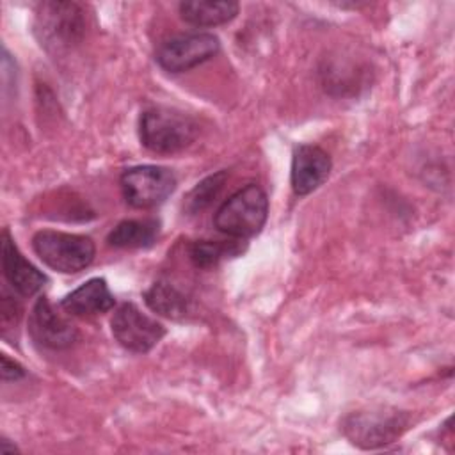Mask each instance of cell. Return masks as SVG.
<instances>
[{
	"label": "cell",
	"instance_id": "6da1fadb",
	"mask_svg": "<svg viewBox=\"0 0 455 455\" xmlns=\"http://www.w3.org/2000/svg\"><path fill=\"white\" fill-rule=\"evenodd\" d=\"M199 133L197 121L176 108L151 107L140 114L139 137L153 153L169 155L188 148Z\"/></svg>",
	"mask_w": 455,
	"mask_h": 455
},
{
	"label": "cell",
	"instance_id": "52a82bcc",
	"mask_svg": "<svg viewBox=\"0 0 455 455\" xmlns=\"http://www.w3.org/2000/svg\"><path fill=\"white\" fill-rule=\"evenodd\" d=\"M124 201L132 208L146 210L162 204L176 188V176L162 165H135L119 178Z\"/></svg>",
	"mask_w": 455,
	"mask_h": 455
},
{
	"label": "cell",
	"instance_id": "2e32d148",
	"mask_svg": "<svg viewBox=\"0 0 455 455\" xmlns=\"http://www.w3.org/2000/svg\"><path fill=\"white\" fill-rule=\"evenodd\" d=\"M243 240H197L188 249V258L197 268H212L217 267L222 259L236 256L243 252Z\"/></svg>",
	"mask_w": 455,
	"mask_h": 455
},
{
	"label": "cell",
	"instance_id": "8992f818",
	"mask_svg": "<svg viewBox=\"0 0 455 455\" xmlns=\"http://www.w3.org/2000/svg\"><path fill=\"white\" fill-rule=\"evenodd\" d=\"M219 50L220 43L217 36L210 32H187L164 39L155 52V59L162 69L183 73L210 60Z\"/></svg>",
	"mask_w": 455,
	"mask_h": 455
},
{
	"label": "cell",
	"instance_id": "ba28073f",
	"mask_svg": "<svg viewBox=\"0 0 455 455\" xmlns=\"http://www.w3.org/2000/svg\"><path fill=\"white\" fill-rule=\"evenodd\" d=\"M110 327L116 341L135 354L149 352L165 336V327L132 302H123L116 307Z\"/></svg>",
	"mask_w": 455,
	"mask_h": 455
},
{
	"label": "cell",
	"instance_id": "5bb4252c",
	"mask_svg": "<svg viewBox=\"0 0 455 455\" xmlns=\"http://www.w3.org/2000/svg\"><path fill=\"white\" fill-rule=\"evenodd\" d=\"M160 224L155 219H128L119 222L107 236V243L116 249H146L158 238Z\"/></svg>",
	"mask_w": 455,
	"mask_h": 455
},
{
	"label": "cell",
	"instance_id": "7c38bea8",
	"mask_svg": "<svg viewBox=\"0 0 455 455\" xmlns=\"http://www.w3.org/2000/svg\"><path fill=\"white\" fill-rule=\"evenodd\" d=\"M114 304L116 299L108 290L107 281L101 277H92L68 293L62 299L60 307L75 316H94L107 313L114 307Z\"/></svg>",
	"mask_w": 455,
	"mask_h": 455
},
{
	"label": "cell",
	"instance_id": "7a4b0ae2",
	"mask_svg": "<svg viewBox=\"0 0 455 455\" xmlns=\"http://www.w3.org/2000/svg\"><path fill=\"white\" fill-rule=\"evenodd\" d=\"M268 217L265 190L251 183L229 196L215 213V228L231 238H251L258 235Z\"/></svg>",
	"mask_w": 455,
	"mask_h": 455
},
{
	"label": "cell",
	"instance_id": "d6986e66",
	"mask_svg": "<svg viewBox=\"0 0 455 455\" xmlns=\"http://www.w3.org/2000/svg\"><path fill=\"white\" fill-rule=\"evenodd\" d=\"M0 361H2V380L4 382L20 380L25 377V368L18 361L9 359L5 354H2Z\"/></svg>",
	"mask_w": 455,
	"mask_h": 455
},
{
	"label": "cell",
	"instance_id": "4fadbf2b",
	"mask_svg": "<svg viewBox=\"0 0 455 455\" xmlns=\"http://www.w3.org/2000/svg\"><path fill=\"white\" fill-rule=\"evenodd\" d=\"M238 2L233 0H187L180 4L181 20L194 27H217L238 14Z\"/></svg>",
	"mask_w": 455,
	"mask_h": 455
},
{
	"label": "cell",
	"instance_id": "277c9868",
	"mask_svg": "<svg viewBox=\"0 0 455 455\" xmlns=\"http://www.w3.org/2000/svg\"><path fill=\"white\" fill-rule=\"evenodd\" d=\"M411 416L398 409L350 412L341 421L345 437L363 450H375L395 443L409 428Z\"/></svg>",
	"mask_w": 455,
	"mask_h": 455
},
{
	"label": "cell",
	"instance_id": "9a60e30c",
	"mask_svg": "<svg viewBox=\"0 0 455 455\" xmlns=\"http://www.w3.org/2000/svg\"><path fill=\"white\" fill-rule=\"evenodd\" d=\"M144 300L160 316L180 320L190 309V299L169 281H156L144 291Z\"/></svg>",
	"mask_w": 455,
	"mask_h": 455
},
{
	"label": "cell",
	"instance_id": "ac0fdd59",
	"mask_svg": "<svg viewBox=\"0 0 455 455\" xmlns=\"http://www.w3.org/2000/svg\"><path fill=\"white\" fill-rule=\"evenodd\" d=\"M20 313H21V307L16 300H12V297L2 293V299H0V320H2V325L4 329H9V325H16L18 323V318H20Z\"/></svg>",
	"mask_w": 455,
	"mask_h": 455
},
{
	"label": "cell",
	"instance_id": "30bf717a",
	"mask_svg": "<svg viewBox=\"0 0 455 455\" xmlns=\"http://www.w3.org/2000/svg\"><path fill=\"white\" fill-rule=\"evenodd\" d=\"M332 169L331 156L320 146L300 144L293 149L290 181L297 196H307L325 183Z\"/></svg>",
	"mask_w": 455,
	"mask_h": 455
},
{
	"label": "cell",
	"instance_id": "e0dca14e",
	"mask_svg": "<svg viewBox=\"0 0 455 455\" xmlns=\"http://www.w3.org/2000/svg\"><path fill=\"white\" fill-rule=\"evenodd\" d=\"M228 180V171H219L208 178H204L203 181H199L185 197L183 208L188 213H197L201 210H204L206 206L212 204V201L219 196V192L222 190L224 183Z\"/></svg>",
	"mask_w": 455,
	"mask_h": 455
},
{
	"label": "cell",
	"instance_id": "5b68a950",
	"mask_svg": "<svg viewBox=\"0 0 455 455\" xmlns=\"http://www.w3.org/2000/svg\"><path fill=\"white\" fill-rule=\"evenodd\" d=\"M34 252L39 259L62 274H75L87 268L96 254L94 242L89 236L43 229L32 238Z\"/></svg>",
	"mask_w": 455,
	"mask_h": 455
},
{
	"label": "cell",
	"instance_id": "8fae6325",
	"mask_svg": "<svg viewBox=\"0 0 455 455\" xmlns=\"http://www.w3.org/2000/svg\"><path fill=\"white\" fill-rule=\"evenodd\" d=\"M2 268L7 283L23 297L37 293L48 281L46 275L20 252L7 229L2 231Z\"/></svg>",
	"mask_w": 455,
	"mask_h": 455
},
{
	"label": "cell",
	"instance_id": "3957f363",
	"mask_svg": "<svg viewBox=\"0 0 455 455\" xmlns=\"http://www.w3.org/2000/svg\"><path fill=\"white\" fill-rule=\"evenodd\" d=\"M85 32L84 9L76 2H43L36 11V34L48 52L60 53L78 44Z\"/></svg>",
	"mask_w": 455,
	"mask_h": 455
},
{
	"label": "cell",
	"instance_id": "9c48e42d",
	"mask_svg": "<svg viewBox=\"0 0 455 455\" xmlns=\"http://www.w3.org/2000/svg\"><path fill=\"white\" fill-rule=\"evenodd\" d=\"M28 332L37 345L52 350H64L78 338L75 325L53 307L48 297H39L34 304L28 316Z\"/></svg>",
	"mask_w": 455,
	"mask_h": 455
}]
</instances>
